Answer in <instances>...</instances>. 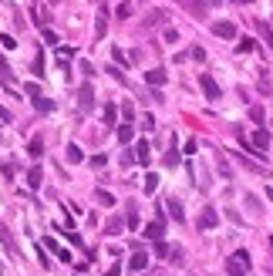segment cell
Listing matches in <instances>:
<instances>
[{
  "mask_svg": "<svg viewBox=\"0 0 273 276\" xmlns=\"http://www.w3.org/2000/svg\"><path fill=\"white\" fill-rule=\"evenodd\" d=\"M267 199H273V189H270V192H267Z\"/></svg>",
  "mask_w": 273,
  "mask_h": 276,
  "instance_id": "f35d334b",
  "label": "cell"
},
{
  "mask_svg": "<svg viewBox=\"0 0 273 276\" xmlns=\"http://www.w3.org/2000/svg\"><path fill=\"white\" fill-rule=\"evenodd\" d=\"M105 27H108V17H105V14H98V20H95V37H105Z\"/></svg>",
  "mask_w": 273,
  "mask_h": 276,
  "instance_id": "7402d4cb",
  "label": "cell"
},
{
  "mask_svg": "<svg viewBox=\"0 0 273 276\" xmlns=\"http://www.w3.org/2000/svg\"><path fill=\"white\" fill-rule=\"evenodd\" d=\"M165 78H169L165 68H152V71L145 74V81H149V84H165Z\"/></svg>",
  "mask_w": 273,
  "mask_h": 276,
  "instance_id": "7c38bea8",
  "label": "cell"
},
{
  "mask_svg": "<svg viewBox=\"0 0 273 276\" xmlns=\"http://www.w3.org/2000/svg\"><path fill=\"white\" fill-rule=\"evenodd\" d=\"M0 44H3V47H17V37H10V34H0Z\"/></svg>",
  "mask_w": 273,
  "mask_h": 276,
  "instance_id": "f1b7e54d",
  "label": "cell"
},
{
  "mask_svg": "<svg viewBox=\"0 0 273 276\" xmlns=\"http://www.w3.org/2000/svg\"><path fill=\"white\" fill-rule=\"evenodd\" d=\"M0 84H3V91H7V94H17V81H14V74H10V68H7L3 54H0Z\"/></svg>",
  "mask_w": 273,
  "mask_h": 276,
  "instance_id": "3957f363",
  "label": "cell"
},
{
  "mask_svg": "<svg viewBox=\"0 0 273 276\" xmlns=\"http://www.w3.org/2000/svg\"><path fill=\"white\" fill-rule=\"evenodd\" d=\"M0 239H3L7 249H14V239H10V233H7V226H3V222H0Z\"/></svg>",
  "mask_w": 273,
  "mask_h": 276,
  "instance_id": "484cf974",
  "label": "cell"
},
{
  "mask_svg": "<svg viewBox=\"0 0 273 276\" xmlns=\"http://www.w3.org/2000/svg\"><path fill=\"white\" fill-rule=\"evenodd\" d=\"M91 108H95V88H91V81H84V84L78 88V111L88 115Z\"/></svg>",
  "mask_w": 273,
  "mask_h": 276,
  "instance_id": "6da1fadb",
  "label": "cell"
},
{
  "mask_svg": "<svg viewBox=\"0 0 273 276\" xmlns=\"http://www.w3.org/2000/svg\"><path fill=\"white\" fill-rule=\"evenodd\" d=\"M162 20H165V10H158V14H152V17H149V24H162Z\"/></svg>",
  "mask_w": 273,
  "mask_h": 276,
  "instance_id": "e575fe53",
  "label": "cell"
},
{
  "mask_svg": "<svg viewBox=\"0 0 273 276\" xmlns=\"http://www.w3.org/2000/svg\"><path fill=\"white\" fill-rule=\"evenodd\" d=\"M246 270H250V266H246L239 256H230V259H226V273H230V276H246Z\"/></svg>",
  "mask_w": 273,
  "mask_h": 276,
  "instance_id": "9c48e42d",
  "label": "cell"
},
{
  "mask_svg": "<svg viewBox=\"0 0 273 276\" xmlns=\"http://www.w3.org/2000/svg\"><path fill=\"white\" fill-rule=\"evenodd\" d=\"M256 31L263 34V40H267V44H273V31H270V24H263V20H256Z\"/></svg>",
  "mask_w": 273,
  "mask_h": 276,
  "instance_id": "44dd1931",
  "label": "cell"
},
{
  "mask_svg": "<svg viewBox=\"0 0 273 276\" xmlns=\"http://www.w3.org/2000/svg\"><path fill=\"white\" fill-rule=\"evenodd\" d=\"M0 121H14V115H10L7 108H0Z\"/></svg>",
  "mask_w": 273,
  "mask_h": 276,
  "instance_id": "d590c367",
  "label": "cell"
},
{
  "mask_svg": "<svg viewBox=\"0 0 273 276\" xmlns=\"http://www.w3.org/2000/svg\"><path fill=\"white\" fill-rule=\"evenodd\" d=\"M95 202L98 205H115V196L108 189H95Z\"/></svg>",
  "mask_w": 273,
  "mask_h": 276,
  "instance_id": "2e32d148",
  "label": "cell"
},
{
  "mask_svg": "<svg viewBox=\"0 0 273 276\" xmlns=\"http://www.w3.org/2000/svg\"><path fill=\"white\" fill-rule=\"evenodd\" d=\"M156 185H158V175L149 172V175H145V192H156Z\"/></svg>",
  "mask_w": 273,
  "mask_h": 276,
  "instance_id": "cb8c5ba5",
  "label": "cell"
},
{
  "mask_svg": "<svg viewBox=\"0 0 273 276\" xmlns=\"http://www.w3.org/2000/svg\"><path fill=\"white\" fill-rule=\"evenodd\" d=\"M118 17H128V14H132V7H128V3H125V0H121V3H118V10H115Z\"/></svg>",
  "mask_w": 273,
  "mask_h": 276,
  "instance_id": "4dcf8cb0",
  "label": "cell"
},
{
  "mask_svg": "<svg viewBox=\"0 0 273 276\" xmlns=\"http://www.w3.org/2000/svg\"><path fill=\"white\" fill-rule=\"evenodd\" d=\"M145 236H149V239H152V242H158V239H162V236H165V219L158 216V219L152 222L149 229H145Z\"/></svg>",
  "mask_w": 273,
  "mask_h": 276,
  "instance_id": "30bf717a",
  "label": "cell"
},
{
  "mask_svg": "<svg viewBox=\"0 0 273 276\" xmlns=\"http://www.w3.org/2000/svg\"><path fill=\"white\" fill-rule=\"evenodd\" d=\"M179 162V148H169V152H165V165H176Z\"/></svg>",
  "mask_w": 273,
  "mask_h": 276,
  "instance_id": "4316f807",
  "label": "cell"
},
{
  "mask_svg": "<svg viewBox=\"0 0 273 276\" xmlns=\"http://www.w3.org/2000/svg\"><path fill=\"white\" fill-rule=\"evenodd\" d=\"M135 158L142 162V165H149V158H152V152H149V142H142V145L135 148Z\"/></svg>",
  "mask_w": 273,
  "mask_h": 276,
  "instance_id": "e0dca14e",
  "label": "cell"
},
{
  "mask_svg": "<svg viewBox=\"0 0 273 276\" xmlns=\"http://www.w3.org/2000/svg\"><path fill=\"white\" fill-rule=\"evenodd\" d=\"M209 3H219V0H209Z\"/></svg>",
  "mask_w": 273,
  "mask_h": 276,
  "instance_id": "60d3db41",
  "label": "cell"
},
{
  "mask_svg": "<svg viewBox=\"0 0 273 276\" xmlns=\"http://www.w3.org/2000/svg\"><path fill=\"white\" fill-rule=\"evenodd\" d=\"M121 229H128V226L121 222V216H112V219H108V226H105V233H108V236H118Z\"/></svg>",
  "mask_w": 273,
  "mask_h": 276,
  "instance_id": "5bb4252c",
  "label": "cell"
},
{
  "mask_svg": "<svg viewBox=\"0 0 273 276\" xmlns=\"http://www.w3.org/2000/svg\"><path fill=\"white\" fill-rule=\"evenodd\" d=\"M250 118H253L256 125H263V111H260V108H253V111H250Z\"/></svg>",
  "mask_w": 273,
  "mask_h": 276,
  "instance_id": "836d02e7",
  "label": "cell"
},
{
  "mask_svg": "<svg viewBox=\"0 0 273 276\" xmlns=\"http://www.w3.org/2000/svg\"><path fill=\"white\" fill-rule=\"evenodd\" d=\"M31 68H34V74H40V71H44V54H38V57H34V64H31Z\"/></svg>",
  "mask_w": 273,
  "mask_h": 276,
  "instance_id": "d6a6232c",
  "label": "cell"
},
{
  "mask_svg": "<svg viewBox=\"0 0 273 276\" xmlns=\"http://www.w3.org/2000/svg\"><path fill=\"white\" fill-rule=\"evenodd\" d=\"M256 47V40H250V37H246V40H239V51H243V54H246V51H253Z\"/></svg>",
  "mask_w": 273,
  "mask_h": 276,
  "instance_id": "1f68e13d",
  "label": "cell"
},
{
  "mask_svg": "<svg viewBox=\"0 0 273 276\" xmlns=\"http://www.w3.org/2000/svg\"><path fill=\"white\" fill-rule=\"evenodd\" d=\"M267 145H270V131H267V128H256L246 148H250V152H260V155H263V152H267Z\"/></svg>",
  "mask_w": 273,
  "mask_h": 276,
  "instance_id": "277c9868",
  "label": "cell"
},
{
  "mask_svg": "<svg viewBox=\"0 0 273 276\" xmlns=\"http://www.w3.org/2000/svg\"><path fill=\"white\" fill-rule=\"evenodd\" d=\"M105 276H121V266H118V263H115V266H112V270H108V273H105Z\"/></svg>",
  "mask_w": 273,
  "mask_h": 276,
  "instance_id": "8d00e7d4",
  "label": "cell"
},
{
  "mask_svg": "<svg viewBox=\"0 0 273 276\" xmlns=\"http://www.w3.org/2000/svg\"><path fill=\"white\" fill-rule=\"evenodd\" d=\"M152 253H156V256H172V253H169V246H165L162 239L156 242V249H152Z\"/></svg>",
  "mask_w": 273,
  "mask_h": 276,
  "instance_id": "83f0119b",
  "label": "cell"
},
{
  "mask_svg": "<svg viewBox=\"0 0 273 276\" xmlns=\"http://www.w3.org/2000/svg\"><path fill=\"white\" fill-rule=\"evenodd\" d=\"M40 182H44V172H40V165L27 168V185H31V189H40Z\"/></svg>",
  "mask_w": 273,
  "mask_h": 276,
  "instance_id": "4fadbf2b",
  "label": "cell"
},
{
  "mask_svg": "<svg viewBox=\"0 0 273 276\" xmlns=\"http://www.w3.org/2000/svg\"><path fill=\"white\" fill-rule=\"evenodd\" d=\"M145 266H149V253H145V249H135L132 259H128V270H132V273H142Z\"/></svg>",
  "mask_w": 273,
  "mask_h": 276,
  "instance_id": "ba28073f",
  "label": "cell"
},
{
  "mask_svg": "<svg viewBox=\"0 0 273 276\" xmlns=\"http://www.w3.org/2000/svg\"><path fill=\"white\" fill-rule=\"evenodd\" d=\"M169 216H172L176 222H182V219H186V212H182V205H179L176 199H169Z\"/></svg>",
  "mask_w": 273,
  "mask_h": 276,
  "instance_id": "ac0fdd59",
  "label": "cell"
},
{
  "mask_svg": "<svg viewBox=\"0 0 273 276\" xmlns=\"http://www.w3.org/2000/svg\"><path fill=\"white\" fill-rule=\"evenodd\" d=\"M0 273H3V263H0Z\"/></svg>",
  "mask_w": 273,
  "mask_h": 276,
  "instance_id": "ab89813d",
  "label": "cell"
},
{
  "mask_svg": "<svg viewBox=\"0 0 273 276\" xmlns=\"http://www.w3.org/2000/svg\"><path fill=\"white\" fill-rule=\"evenodd\" d=\"M199 84H202V94H206V98H209V101H216V98H219V84H216L213 78H209V74H202V78H199Z\"/></svg>",
  "mask_w": 273,
  "mask_h": 276,
  "instance_id": "8992f818",
  "label": "cell"
},
{
  "mask_svg": "<svg viewBox=\"0 0 273 276\" xmlns=\"http://www.w3.org/2000/svg\"><path fill=\"white\" fill-rule=\"evenodd\" d=\"M213 34L223 37V40H233V37H236V24H233V20H216V24H213Z\"/></svg>",
  "mask_w": 273,
  "mask_h": 276,
  "instance_id": "5b68a950",
  "label": "cell"
},
{
  "mask_svg": "<svg viewBox=\"0 0 273 276\" xmlns=\"http://www.w3.org/2000/svg\"><path fill=\"white\" fill-rule=\"evenodd\" d=\"M233 3H253V0H233Z\"/></svg>",
  "mask_w": 273,
  "mask_h": 276,
  "instance_id": "74e56055",
  "label": "cell"
},
{
  "mask_svg": "<svg viewBox=\"0 0 273 276\" xmlns=\"http://www.w3.org/2000/svg\"><path fill=\"white\" fill-rule=\"evenodd\" d=\"M27 152H31V155H40V152H44V142H40V138H31Z\"/></svg>",
  "mask_w": 273,
  "mask_h": 276,
  "instance_id": "d4e9b609",
  "label": "cell"
},
{
  "mask_svg": "<svg viewBox=\"0 0 273 276\" xmlns=\"http://www.w3.org/2000/svg\"><path fill=\"white\" fill-rule=\"evenodd\" d=\"M132 138H135V128H132V125L125 121V125L118 128V142H121V145H132Z\"/></svg>",
  "mask_w": 273,
  "mask_h": 276,
  "instance_id": "9a60e30c",
  "label": "cell"
},
{
  "mask_svg": "<svg viewBox=\"0 0 273 276\" xmlns=\"http://www.w3.org/2000/svg\"><path fill=\"white\" fill-rule=\"evenodd\" d=\"M3 175L14 179V175H17V165H14V162H3Z\"/></svg>",
  "mask_w": 273,
  "mask_h": 276,
  "instance_id": "f546056e",
  "label": "cell"
},
{
  "mask_svg": "<svg viewBox=\"0 0 273 276\" xmlns=\"http://www.w3.org/2000/svg\"><path fill=\"white\" fill-rule=\"evenodd\" d=\"M125 226H128V229H138V205L135 202L125 205Z\"/></svg>",
  "mask_w": 273,
  "mask_h": 276,
  "instance_id": "8fae6325",
  "label": "cell"
},
{
  "mask_svg": "<svg viewBox=\"0 0 273 276\" xmlns=\"http://www.w3.org/2000/svg\"><path fill=\"white\" fill-rule=\"evenodd\" d=\"M24 91H31V101H34V108H38V111H44V115H51V111H54V101H51V98H40L38 84H27Z\"/></svg>",
  "mask_w": 273,
  "mask_h": 276,
  "instance_id": "7a4b0ae2",
  "label": "cell"
},
{
  "mask_svg": "<svg viewBox=\"0 0 273 276\" xmlns=\"http://www.w3.org/2000/svg\"><path fill=\"white\" fill-rule=\"evenodd\" d=\"M216 222H219L216 209H213V205H206V209L199 212V229H216Z\"/></svg>",
  "mask_w": 273,
  "mask_h": 276,
  "instance_id": "52a82bcc",
  "label": "cell"
},
{
  "mask_svg": "<svg viewBox=\"0 0 273 276\" xmlns=\"http://www.w3.org/2000/svg\"><path fill=\"white\" fill-rule=\"evenodd\" d=\"M101 121H105V125H115L118 121V108L115 105H105V118H101Z\"/></svg>",
  "mask_w": 273,
  "mask_h": 276,
  "instance_id": "d6986e66",
  "label": "cell"
},
{
  "mask_svg": "<svg viewBox=\"0 0 273 276\" xmlns=\"http://www.w3.org/2000/svg\"><path fill=\"white\" fill-rule=\"evenodd\" d=\"M71 57H75L71 47H58V61H61V68H64V71H68V61H71Z\"/></svg>",
  "mask_w": 273,
  "mask_h": 276,
  "instance_id": "ffe728a7",
  "label": "cell"
},
{
  "mask_svg": "<svg viewBox=\"0 0 273 276\" xmlns=\"http://www.w3.org/2000/svg\"><path fill=\"white\" fill-rule=\"evenodd\" d=\"M68 162H71V165H78V162H81V148L78 145H68Z\"/></svg>",
  "mask_w": 273,
  "mask_h": 276,
  "instance_id": "603a6c76",
  "label": "cell"
}]
</instances>
